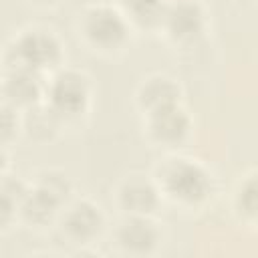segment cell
Listing matches in <instances>:
<instances>
[{
  "label": "cell",
  "mask_w": 258,
  "mask_h": 258,
  "mask_svg": "<svg viewBox=\"0 0 258 258\" xmlns=\"http://www.w3.org/2000/svg\"><path fill=\"white\" fill-rule=\"evenodd\" d=\"M131 32V22L111 4H91L79 14V34L89 46L101 52L121 50Z\"/></svg>",
  "instance_id": "277c9868"
},
{
  "label": "cell",
  "mask_w": 258,
  "mask_h": 258,
  "mask_svg": "<svg viewBox=\"0 0 258 258\" xmlns=\"http://www.w3.org/2000/svg\"><path fill=\"white\" fill-rule=\"evenodd\" d=\"M91 79L75 69H56L44 87V103L62 119H77L89 111Z\"/></svg>",
  "instance_id": "5b68a950"
},
{
  "label": "cell",
  "mask_w": 258,
  "mask_h": 258,
  "mask_svg": "<svg viewBox=\"0 0 258 258\" xmlns=\"http://www.w3.org/2000/svg\"><path fill=\"white\" fill-rule=\"evenodd\" d=\"M191 117L181 107V103H175L171 107L153 111L145 115V133L147 137L163 147H177L181 145L189 133H191Z\"/></svg>",
  "instance_id": "9c48e42d"
},
{
  "label": "cell",
  "mask_w": 258,
  "mask_h": 258,
  "mask_svg": "<svg viewBox=\"0 0 258 258\" xmlns=\"http://www.w3.org/2000/svg\"><path fill=\"white\" fill-rule=\"evenodd\" d=\"M73 183L64 171L42 169L26 183L18 200V218L30 228H46L56 222L60 208L71 200Z\"/></svg>",
  "instance_id": "7a4b0ae2"
},
{
  "label": "cell",
  "mask_w": 258,
  "mask_h": 258,
  "mask_svg": "<svg viewBox=\"0 0 258 258\" xmlns=\"http://www.w3.org/2000/svg\"><path fill=\"white\" fill-rule=\"evenodd\" d=\"M115 242L125 254H151L161 242V230L151 216L125 214L115 228Z\"/></svg>",
  "instance_id": "30bf717a"
},
{
  "label": "cell",
  "mask_w": 258,
  "mask_h": 258,
  "mask_svg": "<svg viewBox=\"0 0 258 258\" xmlns=\"http://www.w3.org/2000/svg\"><path fill=\"white\" fill-rule=\"evenodd\" d=\"M54 224L58 226L62 238H67L71 244L85 246L93 244L101 236L105 228V214L101 206H97L93 200L77 198L69 200L60 208V214Z\"/></svg>",
  "instance_id": "52a82bcc"
},
{
  "label": "cell",
  "mask_w": 258,
  "mask_h": 258,
  "mask_svg": "<svg viewBox=\"0 0 258 258\" xmlns=\"http://www.w3.org/2000/svg\"><path fill=\"white\" fill-rule=\"evenodd\" d=\"M179 97H181L179 83L173 77L163 75V73L145 77L135 91V103L143 111V115L171 107L179 103Z\"/></svg>",
  "instance_id": "7c38bea8"
},
{
  "label": "cell",
  "mask_w": 258,
  "mask_h": 258,
  "mask_svg": "<svg viewBox=\"0 0 258 258\" xmlns=\"http://www.w3.org/2000/svg\"><path fill=\"white\" fill-rule=\"evenodd\" d=\"M234 210L240 214L244 222L254 224L256 220V173L248 171L242 175L236 191H234Z\"/></svg>",
  "instance_id": "2e32d148"
},
{
  "label": "cell",
  "mask_w": 258,
  "mask_h": 258,
  "mask_svg": "<svg viewBox=\"0 0 258 258\" xmlns=\"http://www.w3.org/2000/svg\"><path fill=\"white\" fill-rule=\"evenodd\" d=\"M167 0H117L125 18L143 28H157Z\"/></svg>",
  "instance_id": "5bb4252c"
},
{
  "label": "cell",
  "mask_w": 258,
  "mask_h": 258,
  "mask_svg": "<svg viewBox=\"0 0 258 258\" xmlns=\"http://www.w3.org/2000/svg\"><path fill=\"white\" fill-rule=\"evenodd\" d=\"M115 200L125 214L153 216V212L161 204V194L153 177L133 173L119 181L115 189Z\"/></svg>",
  "instance_id": "8fae6325"
},
{
  "label": "cell",
  "mask_w": 258,
  "mask_h": 258,
  "mask_svg": "<svg viewBox=\"0 0 258 258\" xmlns=\"http://www.w3.org/2000/svg\"><path fill=\"white\" fill-rule=\"evenodd\" d=\"M34 2H38V4H54L58 0H34Z\"/></svg>",
  "instance_id": "d6986e66"
},
{
  "label": "cell",
  "mask_w": 258,
  "mask_h": 258,
  "mask_svg": "<svg viewBox=\"0 0 258 258\" xmlns=\"http://www.w3.org/2000/svg\"><path fill=\"white\" fill-rule=\"evenodd\" d=\"M20 129L18 111L4 101H0V145H6Z\"/></svg>",
  "instance_id": "e0dca14e"
},
{
  "label": "cell",
  "mask_w": 258,
  "mask_h": 258,
  "mask_svg": "<svg viewBox=\"0 0 258 258\" xmlns=\"http://www.w3.org/2000/svg\"><path fill=\"white\" fill-rule=\"evenodd\" d=\"M208 26V14L200 0H167L159 18V30L179 46L198 42Z\"/></svg>",
  "instance_id": "8992f818"
},
{
  "label": "cell",
  "mask_w": 258,
  "mask_h": 258,
  "mask_svg": "<svg viewBox=\"0 0 258 258\" xmlns=\"http://www.w3.org/2000/svg\"><path fill=\"white\" fill-rule=\"evenodd\" d=\"M44 75L20 67H4L0 75V101L24 111L44 99Z\"/></svg>",
  "instance_id": "ba28073f"
},
{
  "label": "cell",
  "mask_w": 258,
  "mask_h": 258,
  "mask_svg": "<svg viewBox=\"0 0 258 258\" xmlns=\"http://www.w3.org/2000/svg\"><path fill=\"white\" fill-rule=\"evenodd\" d=\"M155 183L161 198L171 200L183 208H198L208 202L214 191L210 169L198 159L171 155L165 157L155 171Z\"/></svg>",
  "instance_id": "6da1fadb"
},
{
  "label": "cell",
  "mask_w": 258,
  "mask_h": 258,
  "mask_svg": "<svg viewBox=\"0 0 258 258\" xmlns=\"http://www.w3.org/2000/svg\"><path fill=\"white\" fill-rule=\"evenodd\" d=\"M6 165H8V155H6V149H4V145H0V175H4V171H6Z\"/></svg>",
  "instance_id": "ac0fdd59"
},
{
  "label": "cell",
  "mask_w": 258,
  "mask_h": 258,
  "mask_svg": "<svg viewBox=\"0 0 258 258\" xmlns=\"http://www.w3.org/2000/svg\"><path fill=\"white\" fill-rule=\"evenodd\" d=\"M24 181L0 175V230H6L18 218V200L24 194Z\"/></svg>",
  "instance_id": "9a60e30c"
},
{
  "label": "cell",
  "mask_w": 258,
  "mask_h": 258,
  "mask_svg": "<svg viewBox=\"0 0 258 258\" xmlns=\"http://www.w3.org/2000/svg\"><path fill=\"white\" fill-rule=\"evenodd\" d=\"M64 48L60 38L42 26L18 30L4 46V67H20L44 75L56 71L62 62Z\"/></svg>",
  "instance_id": "3957f363"
},
{
  "label": "cell",
  "mask_w": 258,
  "mask_h": 258,
  "mask_svg": "<svg viewBox=\"0 0 258 258\" xmlns=\"http://www.w3.org/2000/svg\"><path fill=\"white\" fill-rule=\"evenodd\" d=\"M62 123L64 121L44 101H40L24 109V115L20 119V129H24V133L34 141H50L54 139Z\"/></svg>",
  "instance_id": "4fadbf2b"
}]
</instances>
